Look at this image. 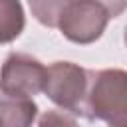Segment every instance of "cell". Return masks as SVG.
I'll use <instances>...</instances> for the list:
<instances>
[{"mask_svg":"<svg viewBox=\"0 0 127 127\" xmlns=\"http://www.w3.org/2000/svg\"><path fill=\"white\" fill-rule=\"evenodd\" d=\"M125 44H127V26H125Z\"/></svg>","mask_w":127,"mask_h":127,"instance_id":"30bf717a","label":"cell"},{"mask_svg":"<svg viewBox=\"0 0 127 127\" xmlns=\"http://www.w3.org/2000/svg\"><path fill=\"white\" fill-rule=\"evenodd\" d=\"M109 20V12L95 0H71L64 10L58 28L69 42L91 44L101 38Z\"/></svg>","mask_w":127,"mask_h":127,"instance_id":"3957f363","label":"cell"},{"mask_svg":"<svg viewBox=\"0 0 127 127\" xmlns=\"http://www.w3.org/2000/svg\"><path fill=\"white\" fill-rule=\"evenodd\" d=\"M69 2L71 0H28L32 16L48 28H58V22Z\"/></svg>","mask_w":127,"mask_h":127,"instance_id":"52a82bcc","label":"cell"},{"mask_svg":"<svg viewBox=\"0 0 127 127\" xmlns=\"http://www.w3.org/2000/svg\"><path fill=\"white\" fill-rule=\"evenodd\" d=\"M48 67L28 54H10L0 71V91L32 99L44 91Z\"/></svg>","mask_w":127,"mask_h":127,"instance_id":"277c9868","label":"cell"},{"mask_svg":"<svg viewBox=\"0 0 127 127\" xmlns=\"http://www.w3.org/2000/svg\"><path fill=\"white\" fill-rule=\"evenodd\" d=\"M38 107L28 97H14L0 91V127H32Z\"/></svg>","mask_w":127,"mask_h":127,"instance_id":"5b68a950","label":"cell"},{"mask_svg":"<svg viewBox=\"0 0 127 127\" xmlns=\"http://www.w3.org/2000/svg\"><path fill=\"white\" fill-rule=\"evenodd\" d=\"M38 127H77V123L73 121V117H69L62 111H46L40 117Z\"/></svg>","mask_w":127,"mask_h":127,"instance_id":"ba28073f","label":"cell"},{"mask_svg":"<svg viewBox=\"0 0 127 127\" xmlns=\"http://www.w3.org/2000/svg\"><path fill=\"white\" fill-rule=\"evenodd\" d=\"M24 10L20 0H0V44L16 40L24 30Z\"/></svg>","mask_w":127,"mask_h":127,"instance_id":"8992f818","label":"cell"},{"mask_svg":"<svg viewBox=\"0 0 127 127\" xmlns=\"http://www.w3.org/2000/svg\"><path fill=\"white\" fill-rule=\"evenodd\" d=\"M95 2L101 4V6L109 12L111 18H117V16H121V14L127 10V0H95Z\"/></svg>","mask_w":127,"mask_h":127,"instance_id":"9c48e42d","label":"cell"},{"mask_svg":"<svg viewBox=\"0 0 127 127\" xmlns=\"http://www.w3.org/2000/svg\"><path fill=\"white\" fill-rule=\"evenodd\" d=\"M91 75H93V71H89L77 64L56 62V64L48 65L44 93L56 105H60L64 111L89 119Z\"/></svg>","mask_w":127,"mask_h":127,"instance_id":"6da1fadb","label":"cell"},{"mask_svg":"<svg viewBox=\"0 0 127 127\" xmlns=\"http://www.w3.org/2000/svg\"><path fill=\"white\" fill-rule=\"evenodd\" d=\"M89 119H101L109 127H127V71H93L89 87Z\"/></svg>","mask_w":127,"mask_h":127,"instance_id":"7a4b0ae2","label":"cell"}]
</instances>
